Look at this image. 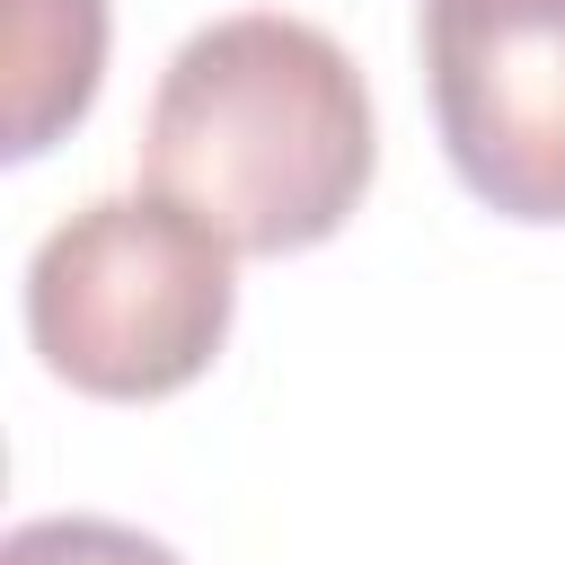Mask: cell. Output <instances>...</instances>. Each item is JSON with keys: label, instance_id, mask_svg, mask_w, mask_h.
Masks as SVG:
<instances>
[{"label": "cell", "instance_id": "obj_4", "mask_svg": "<svg viewBox=\"0 0 565 565\" xmlns=\"http://www.w3.org/2000/svg\"><path fill=\"white\" fill-rule=\"evenodd\" d=\"M106 79V0H9V159H44Z\"/></svg>", "mask_w": 565, "mask_h": 565}, {"label": "cell", "instance_id": "obj_1", "mask_svg": "<svg viewBox=\"0 0 565 565\" xmlns=\"http://www.w3.org/2000/svg\"><path fill=\"white\" fill-rule=\"evenodd\" d=\"M141 168L150 194L185 203L238 256H300L371 194V79L327 26L291 9H230L168 53Z\"/></svg>", "mask_w": 565, "mask_h": 565}, {"label": "cell", "instance_id": "obj_5", "mask_svg": "<svg viewBox=\"0 0 565 565\" xmlns=\"http://www.w3.org/2000/svg\"><path fill=\"white\" fill-rule=\"evenodd\" d=\"M0 565H185V556L132 521H106V512H44L0 539Z\"/></svg>", "mask_w": 565, "mask_h": 565}, {"label": "cell", "instance_id": "obj_3", "mask_svg": "<svg viewBox=\"0 0 565 565\" xmlns=\"http://www.w3.org/2000/svg\"><path fill=\"white\" fill-rule=\"evenodd\" d=\"M424 88L450 177L503 221H565V0L424 9Z\"/></svg>", "mask_w": 565, "mask_h": 565}, {"label": "cell", "instance_id": "obj_2", "mask_svg": "<svg viewBox=\"0 0 565 565\" xmlns=\"http://www.w3.org/2000/svg\"><path fill=\"white\" fill-rule=\"evenodd\" d=\"M238 318V247L168 194H88L26 256L35 362L106 406L194 388Z\"/></svg>", "mask_w": 565, "mask_h": 565}, {"label": "cell", "instance_id": "obj_6", "mask_svg": "<svg viewBox=\"0 0 565 565\" xmlns=\"http://www.w3.org/2000/svg\"><path fill=\"white\" fill-rule=\"evenodd\" d=\"M424 9H521V0H424Z\"/></svg>", "mask_w": 565, "mask_h": 565}]
</instances>
